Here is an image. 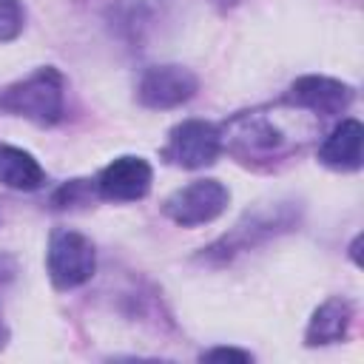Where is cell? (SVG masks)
<instances>
[{
	"label": "cell",
	"instance_id": "5",
	"mask_svg": "<svg viewBox=\"0 0 364 364\" xmlns=\"http://www.w3.org/2000/svg\"><path fill=\"white\" fill-rule=\"evenodd\" d=\"M219 154H222V134L219 125L208 119H182L179 125L171 128L168 142L162 148V159L185 171L208 168L219 159Z\"/></svg>",
	"mask_w": 364,
	"mask_h": 364
},
{
	"label": "cell",
	"instance_id": "12",
	"mask_svg": "<svg viewBox=\"0 0 364 364\" xmlns=\"http://www.w3.org/2000/svg\"><path fill=\"white\" fill-rule=\"evenodd\" d=\"M23 31V9L20 0H0V43L14 40Z\"/></svg>",
	"mask_w": 364,
	"mask_h": 364
},
{
	"label": "cell",
	"instance_id": "9",
	"mask_svg": "<svg viewBox=\"0 0 364 364\" xmlns=\"http://www.w3.org/2000/svg\"><path fill=\"white\" fill-rule=\"evenodd\" d=\"M355 318V307L350 299L344 296H330L327 301H321L304 330V344L307 347H324V344H336L344 341L350 327Z\"/></svg>",
	"mask_w": 364,
	"mask_h": 364
},
{
	"label": "cell",
	"instance_id": "1",
	"mask_svg": "<svg viewBox=\"0 0 364 364\" xmlns=\"http://www.w3.org/2000/svg\"><path fill=\"white\" fill-rule=\"evenodd\" d=\"M310 117H313L310 111L296 108L287 100L279 105L242 111L219 128L222 151L253 168L276 165L299 154L307 145V139L316 134V122H310Z\"/></svg>",
	"mask_w": 364,
	"mask_h": 364
},
{
	"label": "cell",
	"instance_id": "11",
	"mask_svg": "<svg viewBox=\"0 0 364 364\" xmlns=\"http://www.w3.org/2000/svg\"><path fill=\"white\" fill-rule=\"evenodd\" d=\"M43 182L46 171L28 151L0 142V185L11 191H37L43 188Z\"/></svg>",
	"mask_w": 364,
	"mask_h": 364
},
{
	"label": "cell",
	"instance_id": "3",
	"mask_svg": "<svg viewBox=\"0 0 364 364\" xmlns=\"http://www.w3.org/2000/svg\"><path fill=\"white\" fill-rule=\"evenodd\" d=\"M46 270L57 290H74L97 273V250L88 236L71 228H57L48 236Z\"/></svg>",
	"mask_w": 364,
	"mask_h": 364
},
{
	"label": "cell",
	"instance_id": "7",
	"mask_svg": "<svg viewBox=\"0 0 364 364\" xmlns=\"http://www.w3.org/2000/svg\"><path fill=\"white\" fill-rule=\"evenodd\" d=\"M151 182H154L151 162L145 156L125 154V156L111 159L100 171V176L94 179V188H97L100 199H108V202H136V199L148 196Z\"/></svg>",
	"mask_w": 364,
	"mask_h": 364
},
{
	"label": "cell",
	"instance_id": "15",
	"mask_svg": "<svg viewBox=\"0 0 364 364\" xmlns=\"http://www.w3.org/2000/svg\"><path fill=\"white\" fill-rule=\"evenodd\" d=\"M9 344V330H6V324H3V316H0V350Z\"/></svg>",
	"mask_w": 364,
	"mask_h": 364
},
{
	"label": "cell",
	"instance_id": "13",
	"mask_svg": "<svg viewBox=\"0 0 364 364\" xmlns=\"http://www.w3.org/2000/svg\"><path fill=\"white\" fill-rule=\"evenodd\" d=\"M88 193H91L88 179H71V182H65V185L51 196V205H54V208H74V205H82V202L88 199Z\"/></svg>",
	"mask_w": 364,
	"mask_h": 364
},
{
	"label": "cell",
	"instance_id": "8",
	"mask_svg": "<svg viewBox=\"0 0 364 364\" xmlns=\"http://www.w3.org/2000/svg\"><path fill=\"white\" fill-rule=\"evenodd\" d=\"M353 97H355V91L347 82L324 77V74H304L287 88V102L310 111L313 117L344 114L350 108Z\"/></svg>",
	"mask_w": 364,
	"mask_h": 364
},
{
	"label": "cell",
	"instance_id": "6",
	"mask_svg": "<svg viewBox=\"0 0 364 364\" xmlns=\"http://www.w3.org/2000/svg\"><path fill=\"white\" fill-rule=\"evenodd\" d=\"M199 91V80L191 68L185 65H151L139 82H136V100L139 105L151 108V111H168V108H179L188 100H193V94Z\"/></svg>",
	"mask_w": 364,
	"mask_h": 364
},
{
	"label": "cell",
	"instance_id": "14",
	"mask_svg": "<svg viewBox=\"0 0 364 364\" xmlns=\"http://www.w3.org/2000/svg\"><path fill=\"white\" fill-rule=\"evenodd\" d=\"M199 358L202 361H253L247 350H236V347H210Z\"/></svg>",
	"mask_w": 364,
	"mask_h": 364
},
{
	"label": "cell",
	"instance_id": "4",
	"mask_svg": "<svg viewBox=\"0 0 364 364\" xmlns=\"http://www.w3.org/2000/svg\"><path fill=\"white\" fill-rule=\"evenodd\" d=\"M230 202V191L219 182V179H193L182 188H176L165 205L162 213L182 228H199L208 225L213 219H219L225 213Z\"/></svg>",
	"mask_w": 364,
	"mask_h": 364
},
{
	"label": "cell",
	"instance_id": "2",
	"mask_svg": "<svg viewBox=\"0 0 364 364\" xmlns=\"http://www.w3.org/2000/svg\"><path fill=\"white\" fill-rule=\"evenodd\" d=\"M0 108L37 125H54L65 111V80L54 65H43L11 82L0 94Z\"/></svg>",
	"mask_w": 364,
	"mask_h": 364
},
{
	"label": "cell",
	"instance_id": "10",
	"mask_svg": "<svg viewBox=\"0 0 364 364\" xmlns=\"http://www.w3.org/2000/svg\"><path fill=\"white\" fill-rule=\"evenodd\" d=\"M361 139L364 128L358 119H341L318 145V162L333 171H358L361 168Z\"/></svg>",
	"mask_w": 364,
	"mask_h": 364
}]
</instances>
